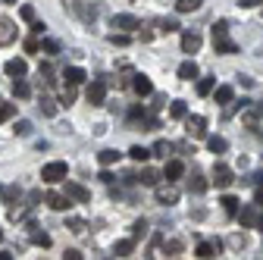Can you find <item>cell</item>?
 <instances>
[{
	"instance_id": "1",
	"label": "cell",
	"mask_w": 263,
	"mask_h": 260,
	"mask_svg": "<svg viewBox=\"0 0 263 260\" xmlns=\"http://www.w3.org/2000/svg\"><path fill=\"white\" fill-rule=\"evenodd\" d=\"M213 50L216 53H238V44L229 35V25L226 22H216L213 25Z\"/></svg>"
},
{
	"instance_id": "2",
	"label": "cell",
	"mask_w": 263,
	"mask_h": 260,
	"mask_svg": "<svg viewBox=\"0 0 263 260\" xmlns=\"http://www.w3.org/2000/svg\"><path fill=\"white\" fill-rule=\"evenodd\" d=\"M66 176H69V163H66V160H53V163L41 166V179H44L47 185H57V182H63Z\"/></svg>"
},
{
	"instance_id": "3",
	"label": "cell",
	"mask_w": 263,
	"mask_h": 260,
	"mask_svg": "<svg viewBox=\"0 0 263 260\" xmlns=\"http://www.w3.org/2000/svg\"><path fill=\"white\" fill-rule=\"evenodd\" d=\"M107 79H94L88 88H85V97H88V104L91 107H104V101H107Z\"/></svg>"
},
{
	"instance_id": "4",
	"label": "cell",
	"mask_w": 263,
	"mask_h": 260,
	"mask_svg": "<svg viewBox=\"0 0 263 260\" xmlns=\"http://www.w3.org/2000/svg\"><path fill=\"white\" fill-rule=\"evenodd\" d=\"M241 122L248 125V128H257L263 125V104H254V101H248L245 107H241Z\"/></svg>"
},
{
	"instance_id": "5",
	"label": "cell",
	"mask_w": 263,
	"mask_h": 260,
	"mask_svg": "<svg viewBox=\"0 0 263 260\" xmlns=\"http://www.w3.org/2000/svg\"><path fill=\"white\" fill-rule=\"evenodd\" d=\"M157 188V204H166V207H173V204H179V188L173 185V182H166V185H154Z\"/></svg>"
},
{
	"instance_id": "6",
	"label": "cell",
	"mask_w": 263,
	"mask_h": 260,
	"mask_svg": "<svg viewBox=\"0 0 263 260\" xmlns=\"http://www.w3.org/2000/svg\"><path fill=\"white\" fill-rule=\"evenodd\" d=\"M185 132H188V138H207V119L204 116H185Z\"/></svg>"
},
{
	"instance_id": "7",
	"label": "cell",
	"mask_w": 263,
	"mask_h": 260,
	"mask_svg": "<svg viewBox=\"0 0 263 260\" xmlns=\"http://www.w3.org/2000/svg\"><path fill=\"white\" fill-rule=\"evenodd\" d=\"M110 28H119V31H135V28H141V19H138V16H128V13H116V16L110 19Z\"/></svg>"
},
{
	"instance_id": "8",
	"label": "cell",
	"mask_w": 263,
	"mask_h": 260,
	"mask_svg": "<svg viewBox=\"0 0 263 260\" xmlns=\"http://www.w3.org/2000/svg\"><path fill=\"white\" fill-rule=\"evenodd\" d=\"M16 35H19L16 22H13V19H7V16H0V47L13 44V41H16Z\"/></svg>"
},
{
	"instance_id": "9",
	"label": "cell",
	"mask_w": 263,
	"mask_h": 260,
	"mask_svg": "<svg viewBox=\"0 0 263 260\" xmlns=\"http://www.w3.org/2000/svg\"><path fill=\"white\" fill-rule=\"evenodd\" d=\"M44 201H47L50 210H60V213L72 207V198H69V194H60V191H47V194H44Z\"/></svg>"
},
{
	"instance_id": "10",
	"label": "cell",
	"mask_w": 263,
	"mask_h": 260,
	"mask_svg": "<svg viewBox=\"0 0 263 260\" xmlns=\"http://www.w3.org/2000/svg\"><path fill=\"white\" fill-rule=\"evenodd\" d=\"M63 182H66V194H69L72 201H79V204H88V201H91V191H88L85 185H79V182H69V176H66Z\"/></svg>"
},
{
	"instance_id": "11",
	"label": "cell",
	"mask_w": 263,
	"mask_h": 260,
	"mask_svg": "<svg viewBox=\"0 0 263 260\" xmlns=\"http://www.w3.org/2000/svg\"><path fill=\"white\" fill-rule=\"evenodd\" d=\"M232 182H235V173L229 170L226 163H216V166H213V185H216V188H229Z\"/></svg>"
},
{
	"instance_id": "12",
	"label": "cell",
	"mask_w": 263,
	"mask_h": 260,
	"mask_svg": "<svg viewBox=\"0 0 263 260\" xmlns=\"http://www.w3.org/2000/svg\"><path fill=\"white\" fill-rule=\"evenodd\" d=\"M219 254H222V242L219 238H210V242L197 245V257L201 260H210V257H219Z\"/></svg>"
},
{
	"instance_id": "13",
	"label": "cell",
	"mask_w": 263,
	"mask_h": 260,
	"mask_svg": "<svg viewBox=\"0 0 263 260\" xmlns=\"http://www.w3.org/2000/svg\"><path fill=\"white\" fill-rule=\"evenodd\" d=\"M72 13L82 19V22H94L97 19V13H101V10H97V4H82V0H79V4L72 7Z\"/></svg>"
},
{
	"instance_id": "14",
	"label": "cell",
	"mask_w": 263,
	"mask_h": 260,
	"mask_svg": "<svg viewBox=\"0 0 263 260\" xmlns=\"http://www.w3.org/2000/svg\"><path fill=\"white\" fill-rule=\"evenodd\" d=\"M132 79H135V82H132V88H135V94H138V97H151V94H154V85H151V79H147V76L135 72Z\"/></svg>"
},
{
	"instance_id": "15",
	"label": "cell",
	"mask_w": 263,
	"mask_h": 260,
	"mask_svg": "<svg viewBox=\"0 0 263 260\" xmlns=\"http://www.w3.org/2000/svg\"><path fill=\"white\" fill-rule=\"evenodd\" d=\"M238 219H241V226H248V229H254L257 226V204H248V207H238V213H235Z\"/></svg>"
},
{
	"instance_id": "16",
	"label": "cell",
	"mask_w": 263,
	"mask_h": 260,
	"mask_svg": "<svg viewBox=\"0 0 263 260\" xmlns=\"http://www.w3.org/2000/svg\"><path fill=\"white\" fill-rule=\"evenodd\" d=\"M182 50L185 53H197L201 50V35H197V31H185L182 35Z\"/></svg>"
},
{
	"instance_id": "17",
	"label": "cell",
	"mask_w": 263,
	"mask_h": 260,
	"mask_svg": "<svg viewBox=\"0 0 263 260\" xmlns=\"http://www.w3.org/2000/svg\"><path fill=\"white\" fill-rule=\"evenodd\" d=\"M185 176V163H182V160H170V163L166 166H163V179H182Z\"/></svg>"
},
{
	"instance_id": "18",
	"label": "cell",
	"mask_w": 263,
	"mask_h": 260,
	"mask_svg": "<svg viewBox=\"0 0 263 260\" xmlns=\"http://www.w3.org/2000/svg\"><path fill=\"white\" fill-rule=\"evenodd\" d=\"M4 72H7V76H13V79H19V76H25V72H28V63H25V60H19V57H13L7 66H4Z\"/></svg>"
},
{
	"instance_id": "19",
	"label": "cell",
	"mask_w": 263,
	"mask_h": 260,
	"mask_svg": "<svg viewBox=\"0 0 263 260\" xmlns=\"http://www.w3.org/2000/svg\"><path fill=\"white\" fill-rule=\"evenodd\" d=\"M197 72H201V69H197V63H194V60H185L182 66H179V79H182V82H194Z\"/></svg>"
},
{
	"instance_id": "20",
	"label": "cell",
	"mask_w": 263,
	"mask_h": 260,
	"mask_svg": "<svg viewBox=\"0 0 263 260\" xmlns=\"http://www.w3.org/2000/svg\"><path fill=\"white\" fill-rule=\"evenodd\" d=\"M63 79H66V85H82L88 76H85V69H79V66H69V69H63Z\"/></svg>"
},
{
	"instance_id": "21",
	"label": "cell",
	"mask_w": 263,
	"mask_h": 260,
	"mask_svg": "<svg viewBox=\"0 0 263 260\" xmlns=\"http://www.w3.org/2000/svg\"><path fill=\"white\" fill-rule=\"evenodd\" d=\"M135 182H141V185H151V188H154V185L160 182V173H157V170H151V166H144V170L135 176Z\"/></svg>"
},
{
	"instance_id": "22",
	"label": "cell",
	"mask_w": 263,
	"mask_h": 260,
	"mask_svg": "<svg viewBox=\"0 0 263 260\" xmlns=\"http://www.w3.org/2000/svg\"><path fill=\"white\" fill-rule=\"evenodd\" d=\"M188 191H191V194H204V191H207V179H204L201 173H194V176L188 179Z\"/></svg>"
},
{
	"instance_id": "23",
	"label": "cell",
	"mask_w": 263,
	"mask_h": 260,
	"mask_svg": "<svg viewBox=\"0 0 263 260\" xmlns=\"http://www.w3.org/2000/svg\"><path fill=\"white\" fill-rule=\"evenodd\" d=\"M207 147H210L213 154H226V151H229V141H226L222 135H207Z\"/></svg>"
},
{
	"instance_id": "24",
	"label": "cell",
	"mask_w": 263,
	"mask_h": 260,
	"mask_svg": "<svg viewBox=\"0 0 263 260\" xmlns=\"http://www.w3.org/2000/svg\"><path fill=\"white\" fill-rule=\"evenodd\" d=\"M132 251H135V238H122V242L113 245V254H116V257H128Z\"/></svg>"
},
{
	"instance_id": "25",
	"label": "cell",
	"mask_w": 263,
	"mask_h": 260,
	"mask_svg": "<svg viewBox=\"0 0 263 260\" xmlns=\"http://www.w3.org/2000/svg\"><path fill=\"white\" fill-rule=\"evenodd\" d=\"M13 97H19V101H25V97H31V85L22 82V76L13 82Z\"/></svg>"
},
{
	"instance_id": "26",
	"label": "cell",
	"mask_w": 263,
	"mask_h": 260,
	"mask_svg": "<svg viewBox=\"0 0 263 260\" xmlns=\"http://www.w3.org/2000/svg\"><path fill=\"white\" fill-rule=\"evenodd\" d=\"M173 151H176V144H173V141H157V144H154V151H151V157H163V160H166Z\"/></svg>"
},
{
	"instance_id": "27",
	"label": "cell",
	"mask_w": 263,
	"mask_h": 260,
	"mask_svg": "<svg viewBox=\"0 0 263 260\" xmlns=\"http://www.w3.org/2000/svg\"><path fill=\"white\" fill-rule=\"evenodd\" d=\"M216 91V104H229L235 97V88L232 85H219V88H213Z\"/></svg>"
},
{
	"instance_id": "28",
	"label": "cell",
	"mask_w": 263,
	"mask_h": 260,
	"mask_svg": "<svg viewBox=\"0 0 263 260\" xmlns=\"http://www.w3.org/2000/svg\"><path fill=\"white\" fill-rule=\"evenodd\" d=\"M119 157H122V154H119V151H113V147H107V151H101V154H97V160H101V166H113Z\"/></svg>"
},
{
	"instance_id": "29",
	"label": "cell",
	"mask_w": 263,
	"mask_h": 260,
	"mask_svg": "<svg viewBox=\"0 0 263 260\" xmlns=\"http://www.w3.org/2000/svg\"><path fill=\"white\" fill-rule=\"evenodd\" d=\"M213 88H216V79H213V76H207V79H197V94H201V97L213 94Z\"/></svg>"
},
{
	"instance_id": "30",
	"label": "cell",
	"mask_w": 263,
	"mask_h": 260,
	"mask_svg": "<svg viewBox=\"0 0 263 260\" xmlns=\"http://www.w3.org/2000/svg\"><path fill=\"white\" fill-rule=\"evenodd\" d=\"M128 157L135 160V163H147V157H151V151H147V147H141V144H135V147H128Z\"/></svg>"
},
{
	"instance_id": "31",
	"label": "cell",
	"mask_w": 263,
	"mask_h": 260,
	"mask_svg": "<svg viewBox=\"0 0 263 260\" xmlns=\"http://www.w3.org/2000/svg\"><path fill=\"white\" fill-rule=\"evenodd\" d=\"M57 104H63V107L76 104V85H66V88L60 91V101H57Z\"/></svg>"
},
{
	"instance_id": "32",
	"label": "cell",
	"mask_w": 263,
	"mask_h": 260,
	"mask_svg": "<svg viewBox=\"0 0 263 260\" xmlns=\"http://www.w3.org/2000/svg\"><path fill=\"white\" fill-rule=\"evenodd\" d=\"M41 113L44 116H57V101H53V97H47V94H41Z\"/></svg>"
},
{
	"instance_id": "33",
	"label": "cell",
	"mask_w": 263,
	"mask_h": 260,
	"mask_svg": "<svg viewBox=\"0 0 263 260\" xmlns=\"http://www.w3.org/2000/svg\"><path fill=\"white\" fill-rule=\"evenodd\" d=\"M219 204H222L226 216H235V213H238V198H232V194H226V198H222Z\"/></svg>"
},
{
	"instance_id": "34",
	"label": "cell",
	"mask_w": 263,
	"mask_h": 260,
	"mask_svg": "<svg viewBox=\"0 0 263 260\" xmlns=\"http://www.w3.org/2000/svg\"><path fill=\"white\" fill-rule=\"evenodd\" d=\"M170 116H173V119H185V116H188L185 101H173V104H170Z\"/></svg>"
},
{
	"instance_id": "35",
	"label": "cell",
	"mask_w": 263,
	"mask_h": 260,
	"mask_svg": "<svg viewBox=\"0 0 263 260\" xmlns=\"http://www.w3.org/2000/svg\"><path fill=\"white\" fill-rule=\"evenodd\" d=\"M176 10L179 13H194V10H201V0H176Z\"/></svg>"
},
{
	"instance_id": "36",
	"label": "cell",
	"mask_w": 263,
	"mask_h": 260,
	"mask_svg": "<svg viewBox=\"0 0 263 260\" xmlns=\"http://www.w3.org/2000/svg\"><path fill=\"white\" fill-rule=\"evenodd\" d=\"M107 41H110L113 47H128V44H132V38H128V31H119V35H116V31H113V35H110Z\"/></svg>"
},
{
	"instance_id": "37",
	"label": "cell",
	"mask_w": 263,
	"mask_h": 260,
	"mask_svg": "<svg viewBox=\"0 0 263 260\" xmlns=\"http://www.w3.org/2000/svg\"><path fill=\"white\" fill-rule=\"evenodd\" d=\"M31 207H35V204H25V207H13V210H10V219H13V222H22V219H25V216L31 213Z\"/></svg>"
},
{
	"instance_id": "38",
	"label": "cell",
	"mask_w": 263,
	"mask_h": 260,
	"mask_svg": "<svg viewBox=\"0 0 263 260\" xmlns=\"http://www.w3.org/2000/svg\"><path fill=\"white\" fill-rule=\"evenodd\" d=\"M157 28L163 31V35H170V31H179V22H176V19H160Z\"/></svg>"
},
{
	"instance_id": "39",
	"label": "cell",
	"mask_w": 263,
	"mask_h": 260,
	"mask_svg": "<svg viewBox=\"0 0 263 260\" xmlns=\"http://www.w3.org/2000/svg\"><path fill=\"white\" fill-rule=\"evenodd\" d=\"M182 248H185V242H182V238H173V242H166V257H176V254H182Z\"/></svg>"
},
{
	"instance_id": "40",
	"label": "cell",
	"mask_w": 263,
	"mask_h": 260,
	"mask_svg": "<svg viewBox=\"0 0 263 260\" xmlns=\"http://www.w3.org/2000/svg\"><path fill=\"white\" fill-rule=\"evenodd\" d=\"M31 245H38V248H50V235H47V232H31Z\"/></svg>"
},
{
	"instance_id": "41",
	"label": "cell",
	"mask_w": 263,
	"mask_h": 260,
	"mask_svg": "<svg viewBox=\"0 0 263 260\" xmlns=\"http://www.w3.org/2000/svg\"><path fill=\"white\" fill-rule=\"evenodd\" d=\"M144 235H147V222H144V219H138L135 226H132V238L138 242V238H144Z\"/></svg>"
},
{
	"instance_id": "42",
	"label": "cell",
	"mask_w": 263,
	"mask_h": 260,
	"mask_svg": "<svg viewBox=\"0 0 263 260\" xmlns=\"http://www.w3.org/2000/svg\"><path fill=\"white\" fill-rule=\"evenodd\" d=\"M66 226H69V229H72L76 235H85V219H79V216H69V222H66Z\"/></svg>"
},
{
	"instance_id": "43",
	"label": "cell",
	"mask_w": 263,
	"mask_h": 260,
	"mask_svg": "<svg viewBox=\"0 0 263 260\" xmlns=\"http://www.w3.org/2000/svg\"><path fill=\"white\" fill-rule=\"evenodd\" d=\"M16 116V104H0V122H7Z\"/></svg>"
},
{
	"instance_id": "44",
	"label": "cell",
	"mask_w": 263,
	"mask_h": 260,
	"mask_svg": "<svg viewBox=\"0 0 263 260\" xmlns=\"http://www.w3.org/2000/svg\"><path fill=\"white\" fill-rule=\"evenodd\" d=\"M41 50H44L47 57H53V53H60V41H53V38H47V41L41 44Z\"/></svg>"
},
{
	"instance_id": "45",
	"label": "cell",
	"mask_w": 263,
	"mask_h": 260,
	"mask_svg": "<svg viewBox=\"0 0 263 260\" xmlns=\"http://www.w3.org/2000/svg\"><path fill=\"white\" fill-rule=\"evenodd\" d=\"M13 128H16V135H31V122L28 119H19Z\"/></svg>"
},
{
	"instance_id": "46",
	"label": "cell",
	"mask_w": 263,
	"mask_h": 260,
	"mask_svg": "<svg viewBox=\"0 0 263 260\" xmlns=\"http://www.w3.org/2000/svg\"><path fill=\"white\" fill-rule=\"evenodd\" d=\"M19 16H22L25 22H35V7H28V4H25V7L19 10Z\"/></svg>"
},
{
	"instance_id": "47",
	"label": "cell",
	"mask_w": 263,
	"mask_h": 260,
	"mask_svg": "<svg viewBox=\"0 0 263 260\" xmlns=\"http://www.w3.org/2000/svg\"><path fill=\"white\" fill-rule=\"evenodd\" d=\"M38 50H41V41L38 38H28L25 41V53H38Z\"/></svg>"
},
{
	"instance_id": "48",
	"label": "cell",
	"mask_w": 263,
	"mask_h": 260,
	"mask_svg": "<svg viewBox=\"0 0 263 260\" xmlns=\"http://www.w3.org/2000/svg\"><path fill=\"white\" fill-rule=\"evenodd\" d=\"M260 4H263V0H238L241 10H254V7H260Z\"/></svg>"
},
{
	"instance_id": "49",
	"label": "cell",
	"mask_w": 263,
	"mask_h": 260,
	"mask_svg": "<svg viewBox=\"0 0 263 260\" xmlns=\"http://www.w3.org/2000/svg\"><path fill=\"white\" fill-rule=\"evenodd\" d=\"M63 257H66V260H82V251H76V248H69V251H66Z\"/></svg>"
},
{
	"instance_id": "50",
	"label": "cell",
	"mask_w": 263,
	"mask_h": 260,
	"mask_svg": "<svg viewBox=\"0 0 263 260\" xmlns=\"http://www.w3.org/2000/svg\"><path fill=\"white\" fill-rule=\"evenodd\" d=\"M229 245H232V248H245L248 242H245V235H232V242H229Z\"/></svg>"
},
{
	"instance_id": "51",
	"label": "cell",
	"mask_w": 263,
	"mask_h": 260,
	"mask_svg": "<svg viewBox=\"0 0 263 260\" xmlns=\"http://www.w3.org/2000/svg\"><path fill=\"white\" fill-rule=\"evenodd\" d=\"M254 204H257V207H263V185L254 191Z\"/></svg>"
},
{
	"instance_id": "52",
	"label": "cell",
	"mask_w": 263,
	"mask_h": 260,
	"mask_svg": "<svg viewBox=\"0 0 263 260\" xmlns=\"http://www.w3.org/2000/svg\"><path fill=\"white\" fill-rule=\"evenodd\" d=\"M44 28H47V25H44V22H38V19H35V22H31V31H35V35H41V31H44Z\"/></svg>"
},
{
	"instance_id": "53",
	"label": "cell",
	"mask_w": 263,
	"mask_h": 260,
	"mask_svg": "<svg viewBox=\"0 0 263 260\" xmlns=\"http://www.w3.org/2000/svg\"><path fill=\"white\" fill-rule=\"evenodd\" d=\"M254 229H260V232H263V213L257 216V226H254Z\"/></svg>"
},
{
	"instance_id": "54",
	"label": "cell",
	"mask_w": 263,
	"mask_h": 260,
	"mask_svg": "<svg viewBox=\"0 0 263 260\" xmlns=\"http://www.w3.org/2000/svg\"><path fill=\"white\" fill-rule=\"evenodd\" d=\"M76 4H79V0H69V10H72V7H76Z\"/></svg>"
},
{
	"instance_id": "55",
	"label": "cell",
	"mask_w": 263,
	"mask_h": 260,
	"mask_svg": "<svg viewBox=\"0 0 263 260\" xmlns=\"http://www.w3.org/2000/svg\"><path fill=\"white\" fill-rule=\"evenodd\" d=\"M4 4H16V0H4Z\"/></svg>"
},
{
	"instance_id": "56",
	"label": "cell",
	"mask_w": 263,
	"mask_h": 260,
	"mask_svg": "<svg viewBox=\"0 0 263 260\" xmlns=\"http://www.w3.org/2000/svg\"><path fill=\"white\" fill-rule=\"evenodd\" d=\"M0 242H4V232H0Z\"/></svg>"
}]
</instances>
